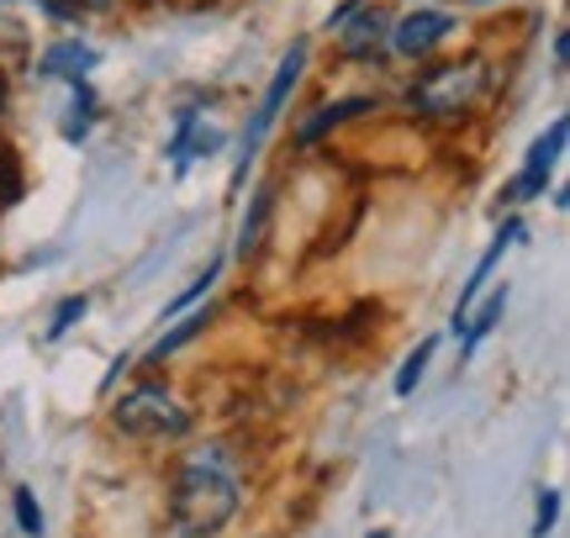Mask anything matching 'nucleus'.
I'll return each mask as SVG.
<instances>
[{
    "label": "nucleus",
    "mask_w": 570,
    "mask_h": 538,
    "mask_svg": "<svg viewBox=\"0 0 570 538\" xmlns=\"http://www.w3.org/2000/svg\"><path fill=\"white\" fill-rule=\"evenodd\" d=\"M223 143H227V127L217 122V117H206V111H196V106H180V111H175V127H169V143H164L169 175L185 180L202 159L223 153Z\"/></svg>",
    "instance_id": "obj_7"
},
{
    "label": "nucleus",
    "mask_w": 570,
    "mask_h": 538,
    "mask_svg": "<svg viewBox=\"0 0 570 538\" xmlns=\"http://www.w3.org/2000/svg\"><path fill=\"white\" fill-rule=\"evenodd\" d=\"M554 522H560V491H539L533 497V528H529V538H550L554 534Z\"/></svg>",
    "instance_id": "obj_21"
},
{
    "label": "nucleus",
    "mask_w": 570,
    "mask_h": 538,
    "mask_svg": "<svg viewBox=\"0 0 570 538\" xmlns=\"http://www.w3.org/2000/svg\"><path fill=\"white\" fill-rule=\"evenodd\" d=\"M566 143H570V122H566V117H554V122L529 143V153H523V169H518V180L502 190V207L544 201V190H550L554 169H560V159H566Z\"/></svg>",
    "instance_id": "obj_6"
},
{
    "label": "nucleus",
    "mask_w": 570,
    "mask_h": 538,
    "mask_svg": "<svg viewBox=\"0 0 570 538\" xmlns=\"http://www.w3.org/2000/svg\"><path fill=\"white\" fill-rule=\"evenodd\" d=\"M523 238H529V228H523V217H508V222L497 228V238H491V249L481 253V259H475V269H470V280H465V286H460V301H454V311H449V332H454V338L465 332V317H470V307H475V301L487 296V286H491V269L502 265V253H508V249H518Z\"/></svg>",
    "instance_id": "obj_9"
},
{
    "label": "nucleus",
    "mask_w": 570,
    "mask_h": 538,
    "mask_svg": "<svg viewBox=\"0 0 570 538\" xmlns=\"http://www.w3.org/2000/svg\"><path fill=\"white\" fill-rule=\"evenodd\" d=\"M85 311H90V296H85V290H75V296H63L59 307H53V317H48V328H42V338H48V343H59L63 332H69V328H80V322H85Z\"/></svg>",
    "instance_id": "obj_17"
},
{
    "label": "nucleus",
    "mask_w": 570,
    "mask_h": 538,
    "mask_svg": "<svg viewBox=\"0 0 570 538\" xmlns=\"http://www.w3.org/2000/svg\"><path fill=\"white\" fill-rule=\"evenodd\" d=\"M460 32V17L444 11V6H412L402 17H391V32H386V53L391 59H407V63H428L449 38Z\"/></svg>",
    "instance_id": "obj_5"
},
{
    "label": "nucleus",
    "mask_w": 570,
    "mask_h": 538,
    "mask_svg": "<svg viewBox=\"0 0 570 538\" xmlns=\"http://www.w3.org/2000/svg\"><path fill=\"white\" fill-rule=\"evenodd\" d=\"M275 196H281L275 180H265V186L248 196V211H244V222H238V243H233L238 265H259V253L269 243V222H275Z\"/></svg>",
    "instance_id": "obj_11"
},
{
    "label": "nucleus",
    "mask_w": 570,
    "mask_h": 538,
    "mask_svg": "<svg viewBox=\"0 0 570 538\" xmlns=\"http://www.w3.org/2000/svg\"><path fill=\"white\" fill-rule=\"evenodd\" d=\"M550 59H554V74H566V63H570V38H566V32H554Z\"/></svg>",
    "instance_id": "obj_23"
},
{
    "label": "nucleus",
    "mask_w": 570,
    "mask_h": 538,
    "mask_svg": "<svg viewBox=\"0 0 570 538\" xmlns=\"http://www.w3.org/2000/svg\"><path fill=\"white\" fill-rule=\"evenodd\" d=\"M6 101H11V80L0 74V111H6Z\"/></svg>",
    "instance_id": "obj_26"
},
{
    "label": "nucleus",
    "mask_w": 570,
    "mask_h": 538,
    "mask_svg": "<svg viewBox=\"0 0 570 538\" xmlns=\"http://www.w3.org/2000/svg\"><path fill=\"white\" fill-rule=\"evenodd\" d=\"M217 280H223V259H212V265H206L202 275H196V280H190V286H185L180 296H175V301H169V307L159 311V328H164V322H169V317H180V311H190V307H196V301H206Z\"/></svg>",
    "instance_id": "obj_16"
},
{
    "label": "nucleus",
    "mask_w": 570,
    "mask_h": 538,
    "mask_svg": "<svg viewBox=\"0 0 570 538\" xmlns=\"http://www.w3.org/2000/svg\"><path fill=\"white\" fill-rule=\"evenodd\" d=\"M244 507V470L227 444H202L169 465V528L175 538H217Z\"/></svg>",
    "instance_id": "obj_1"
},
{
    "label": "nucleus",
    "mask_w": 570,
    "mask_h": 538,
    "mask_svg": "<svg viewBox=\"0 0 570 538\" xmlns=\"http://www.w3.org/2000/svg\"><path fill=\"white\" fill-rule=\"evenodd\" d=\"M470 11H487V6H502V0H465Z\"/></svg>",
    "instance_id": "obj_27"
},
{
    "label": "nucleus",
    "mask_w": 570,
    "mask_h": 538,
    "mask_svg": "<svg viewBox=\"0 0 570 538\" xmlns=\"http://www.w3.org/2000/svg\"><path fill=\"white\" fill-rule=\"evenodd\" d=\"M132 365H138L132 353H117V359H111V370H106V380H101V391H111V386H117V380H122V375L132 370Z\"/></svg>",
    "instance_id": "obj_22"
},
{
    "label": "nucleus",
    "mask_w": 570,
    "mask_h": 538,
    "mask_svg": "<svg viewBox=\"0 0 570 538\" xmlns=\"http://www.w3.org/2000/svg\"><path fill=\"white\" fill-rule=\"evenodd\" d=\"M370 111H375V96H338V101H323L302 127H296V138H291V143L317 148L327 132H338V127H348L354 117H370Z\"/></svg>",
    "instance_id": "obj_12"
},
{
    "label": "nucleus",
    "mask_w": 570,
    "mask_h": 538,
    "mask_svg": "<svg viewBox=\"0 0 570 538\" xmlns=\"http://www.w3.org/2000/svg\"><path fill=\"white\" fill-rule=\"evenodd\" d=\"M11 518H17V528H21V538H42V507H38V497H32V486H17L11 491Z\"/></svg>",
    "instance_id": "obj_18"
},
{
    "label": "nucleus",
    "mask_w": 570,
    "mask_h": 538,
    "mask_svg": "<svg viewBox=\"0 0 570 538\" xmlns=\"http://www.w3.org/2000/svg\"><path fill=\"white\" fill-rule=\"evenodd\" d=\"M206 328H212V307H190V311H180V317H169V332H159L154 349L142 353V370H154V365H164V359H175V353H180L185 343H196Z\"/></svg>",
    "instance_id": "obj_13"
},
{
    "label": "nucleus",
    "mask_w": 570,
    "mask_h": 538,
    "mask_svg": "<svg viewBox=\"0 0 570 538\" xmlns=\"http://www.w3.org/2000/svg\"><path fill=\"white\" fill-rule=\"evenodd\" d=\"M306 59H312V42H306V38H296V42H291V48L281 53V63H275V74H269V84H265V96H259V106L248 111L244 132H238L233 190H244V180H248V169H254V159L265 153L269 132H275V122L285 117V106H291V96H296V84H302V74H306Z\"/></svg>",
    "instance_id": "obj_3"
},
{
    "label": "nucleus",
    "mask_w": 570,
    "mask_h": 538,
    "mask_svg": "<svg viewBox=\"0 0 570 538\" xmlns=\"http://www.w3.org/2000/svg\"><path fill=\"white\" fill-rule=\"evenodd\" d=\"M96 63H101V48H96V42H85V38H53L38 53V80H63V84L90 80V69H96Z\"/></svg>",
    "instance_id": "obj_10"
},
{
    "label": "nucleus",
    "mask_w": 570,
    "mask_h": 538,
    "mask_svg": "<svg viewBox=\"0 0 570 538\" xmlns=\"http://www.w3.org/2000/svg\"><path fill=\"white\" fill-rule=\"evenodd\" d=\"M21 190H27V186H21V165H17V153H11V148L0 143V211H6V207H17V201H21Z\"/></svg>",
    "instance_id": "obj_20"
},
{
    "label": "nucleus",
    "mask_w": 570,
    "mask_h": 538,
    "mask_svg": "<svg viewBox=\"0 0 570 538\" xmlns=\"http://www.w3.org/2000/svg\"><path fill=\"white\" fill-rule=\"evenodd\" d=\"M96 111H101V101H96V84L75 80V101H69V122H63V143L80 148L85 138L96 132Z\"/></svg>",
    "instance_id": "obj_15"
},
{
    "label": "nucleus",
    "mask_w": 570,
    "mask_h": 538,
    "mask_svg": "<svg viewBox=\"0 0 570 538\" xmlns=\"http://www.w3.org/2000/svg\"><path fill=\"white\" fill-rule=\"evenodd\" d=\"M508 301H512V290H508V280H502V286L491 290L487 301H475V307H470L465 332H460V359H470V353H475L491 338V332H497V322L508 317Z\"/></svg>",
    "instance_id": "obj_14"
},
{
    "label": "nucleus",
    "mask_w": 570,
    "mask_h": 538,
    "mask_svg": "<svg viewBox=\"0 0 570 538\" xmlns=\"http://www.w3.org/2000/svg\"><path fill=\"white\" fill-rule=\"evenodd\" d=\"M360 6H365V0H344V6H338V11H327L323 32H333V27H338V21H348V17H354V11H360Z\"/></svg>",
    "instance_id": "obj_24"
},
{
    "label": "nucleus",
    "mask_w": 570,
    "mask_h": 538,
    "mask_svg": "<svg viewBox=\"0 0 570 538\" xmlns=\"http://www.w3.org/2000/svg\"><path fill=\"white\" fill-rule=\"evenodd\" d=\"M63 6H75V17H96V11H111L117 0H63Z\"/></svg>",
    "instance_id": "obj_25"
},
{
    "label": "nucleus",
    "mask_w": 570,
    "mask_h": 538,
    "mask_svg": "<svg viewBox=\"0 0 570 538\" xmlns=\"http://www.w3.org/2000/svg\"><path fill=\"white\" fill-rule=\"evenodd\" d=\"M111 428L138 438V444H175V438H185L196 428V417H190V407L164 380H138V386H127L111 401Z\"/></svg>",
    "instance_id": "obj_4"
},
{
    "label": "nucleus",
    "mask_w": 570,
    "mask_h": 538,
    "mask_svg": "<svg viewBox=\"0 0 570 538\" xmlns=\"http://www.w3.org/2000/svg\"><path fill=\"white\" fill-rule=\"evenodd\" d=\"M433 349H439V338H423V343H417V349L402 359V370H396V396H412V391H417V380H423Z\"/></svg>",
    "instance_id": "obj_19"
},
{
    "label": "nucleus",
    "mask_w": 570,
    "mask_h": 538,
    "mask_svg": "<svg viewBox=\"0 0 570 538\" xmlns=\"http://www.w3.org/2000/svg\"><path fill=\"white\" fill-rule=\"evenodd\" d=\"M491 59L487 53H460V59H444V63H428L417 80H407L402 90V106H407L417 122H439V127H454V122H470L475 106L491 96Z\"/></svg>",
    "instance_id": "obj_2"
},
{
    "label": "nucleus",
    "mask_w": 570,
    "mask_h": 538,
    "mask_svg": "<svg viewBox=\"0 0 570 538\" xmlns=\"http://www.w3.org/2000/svg\"><path fill=\"white\" fill-rule=\"evenodd\" d=\"M370 538H391V528H375V534H370Z\"/></svg>",
    "instance_id": "obj_28"
},
{
    "label": "nucleus",
    "mask_w": 570,
    "mask_h": 538,
    "mask_svg": "<svg viewBox=\"0 0 570 538\" xmlns=\"http://www.w3.org/2000/svg\"><path fill=\"white\" fill-rule=\"evenodd\" d=\"M386 32H391V11L375 6V0H365V6H360L348 21H338L327 38H333V53L344 63H381V59H391Z\"/></svg>",
    "instance_id": "obj_8"
}]
</instances>
